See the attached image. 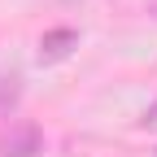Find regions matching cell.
Wrapping results in <instances>:
<instances>
[{
  "instance_id": "3",
  "label": "cell",
  "mask_w": 157,
  "mask_h": 157,
  "mask_svg": "<svg viewBox=\"0 0 157 157\" xmlns=\"http://www.w3.org/2000/svg\"><path fill=\"white\" fill-rule=\"evenodd\" d=\"M17 78H0V109H9V105H17Z\"/></svg>"
},
{
  "instance_id": "1",
  "label": "cell",
  "mask_w": 157,
  "mask_h": 157,
  "mask_svg": "<svg viewBox=\"0 0 157 157\" xmlns=\"http://www.w3.org/2000/svg\"><path fill=\"white\" fill-rule=\"evenodd\" d=\"M0 153H5V157H39V153H44V131H39L35 122L13 127L5 140H0Z\"/></svg>"
},
{
  "instance_id": "2",
  "label": "cell",
  "mask_w": 157,
  "mask_h": 157,
  "mask_svg": "<svg viewBox=\"0 0 157 157\" xmlns=\"http://www.w3.org/2000/svg\"><path fill=\"white\" fill-rule=\"evenodd\" d=\"M74 44H78V31L52 26V31H44V39H39V61H61V57H70Z\"/></svg>"
},
{
  "instance_id": "4",
  "label": "cell",
  "mask_w": 157,
  "mask_h": 157,
  "mask_svg": "<svg viewBox=\"0 0 157 157\" xmlns=\"http://www.w3.org/2000/svg\"><path fill=\"white\" fill-rule=\"evenodd\" d=\"M144 122H148V127H157V105H153V109L144 113Z\"/></svg>"
},
{
  "instance_id": "5",
  "label": "cell",
  "mask_w": 157,
  "mask_h": 157,
  "mask_svg": "<svg viewBox=\"0 0 157 157\" xmlns=\"http://www.w3.org/2000/svg\"><path fill=\"white\" fill-rule=\"evenodd\" d=\"M148 13H153V17H157V0H148Z\"/></svg>"
}]
</instances>
